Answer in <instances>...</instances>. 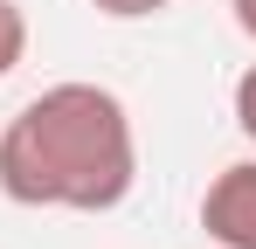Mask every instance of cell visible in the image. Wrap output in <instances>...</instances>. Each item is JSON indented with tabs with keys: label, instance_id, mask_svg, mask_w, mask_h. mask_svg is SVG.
I'll list each match as a JSON object with an SVG mask.
<instances>
[{
	"label": "cell",
	"instance_id": "3957f363",
	"mask_svg": "<svg viewBox=\"0 0 256 249\" xmlns=\"http://www.w3.org/2000/svg\"><path fill=\"white\" fill-rule=\"evenodd\" d=\"M21 56H28V14L21 0H0V76H14Z\"/></svg>",
	"mask_w": 256,
	"mask_h": 249
},
{
	"label": "cell",
	"instance_id": "277c9868",
	"mask_svg": "<svg viewBox=\"0 0 256 249\" xmlns=\"http://www.w3.org/2000/svg\"><path fill=\"white\" fill-rule=\"evenodd\" d=\"M228 111H236V132H242V138L256 146V62L242 70V76H236V97H228Z\"/></svg>",
	"mask_w": 256,
	"mask_h": 249
},
{
	"label": "cell",
	"instance_id": "7a4b0ae2",
	"mask_svg": "<svg viewBox=\"0 0 256 249\" xmlns=\"http://www.w3.org/2000/svg\"><path fill=\"white\" fill-rule=\"evenodd\" d=\"M201 228L214 249H256V160H228L201 194Z\"/></svg>",
	"mask_w": 256,
	"mask_h": 249
},
{
	"label": "cell",
	"instance_id": "6da1fadb",
	"mask_svg": "<svg viewBox=\"0 0 256 249\" xmlns=\"http://www.w3.org/2000/svg\"><path fill=\"white\" fill-rule=\"evenodd\" d=\"M138 187V132L118 90L48 83L0 124V194L14 208L111 214Z\"/></svg>",
	"mask_w": 256,
	"mask_h": 249
},
{
	"label": "cell",
	"instance_id": "8992f818",
	"mask_svg": "<svg viewBox=\"0 0 256 249\" xmlns=\"http://www.w3.org/2000/svg\"><path fill=\"white\" fill-rule=\"evenodd\" d=\"M228 7H236V28L256 42V0H228Z\"/></svg>",
	"mask_w": 256,
	"mask_h": 249
},
{
	"label": "cell",
	"instance_id": "5b68a950",
	"mask_svg": "<svg viewBox=\"0 0 256 249\" xmlns=\"http://www.w3.org/2000/svg\"><path fill=\"white\" fill-rule=\"evenodd\" d=\"M104 21H152V14H166L173 0H90Z\"/></svg>",
	"mask_w": 256,
	"mask_h": 249
}]
</instances>
